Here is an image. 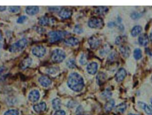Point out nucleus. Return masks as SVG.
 Returning a JSON list of instances; mask_svg holds the SVG:
<instances>
[{
	"mask_svg": "<svg viewBox=\"0 0 152 115\" xmlns=\"http://www.w3.org/2000/svg\"><path fill=\"white\" fill-rule=\"evenodd\" d=\"M67 85L74 92H80L84 87V79L79 73L72 72L69 75L67 79Z\"/></svg>",
	"mask_w": 152,
	"mask_h": 115,
	"instance_id": "f257e3e1",
	"label": "nucleus"
},
{
	"mask_svg": "<svg viewBox=\"0 0 152 115\" xmlns=\"http://www.w3.org/2000/svg\"><path fill=\"white\" fill-rule=\"evenodd\" d=\"M27 40L26 38H22L13 44H12L9 48V51L13 53H16L22 52L27 46Z\"/></svg>",
	"mask_w": 152,
	"mask_h": 115,
	"instance_id": "f03ea898",
	"label": "nucleus"
},
{
	"mask_svg": "<svg viewBox=\"0 0 152 115\" xmlns=\"http://www.w3.org/2000/svg\"><path fill=\"white\" fill-rule=\"evenodd\" d=\"M67 35L65 31L61 30H54L50 31L48 33V36L50 42H55L60 40H61Z\"/></svg>",
	"mask_w": 152,
	"mask_h": 115,
	"instance_id": "7ed1b4c3",
	"label": "nucleus"
},
{
	"mask_svg": "<svg viewBox=\"0 0 152 115\" xmlns=\"http://www.w3.org/2000/svg\"><path fill=\"white\" fill-rule=\"evenodd\" d=\"M66 58V54L65 52L61 49L57 48L54 50L51 55V59L54 63H60L62 62Z\"/></svg>",
	"mask_w": 152,
	"mask_h": 115,
	"instance_id": "20e7f679",
	"label": "nucleus"
},
{
	"mask_svg": "<svg viewBox=\"0 0 152 115\" xmlns=\"http://www.w3.org/2000/svg\"><path fill=\"white\" fill-rule=\"evenodd\" d=\"M104 25L102 19L100 18H92L88 21V26L92 29H100Z\"/></svg>",
	"mask_w": 152,
	"mask_h": 115,
	"instance_id": "39448f33",
	"label": "nucleus"
},
{
	"mask_svg": "<svg viewBox=\"0 0 152 115\" xmlns=\"http://www.w3.org/2000/svg\"><path fill=\"white\" fill-rule=\"evenodd\" d=\"M32 53L37 57H43L46 53V49L42 45H38L32 49Z\"/></svg>",
	"mask_w": 152,
	"mask_h": 115,
	"instance_id": "423d86ee",
	"label": "nucleus"
},
{
	"mask_svg": "<svg viewBox=\"0 0 152 115\" xmlns=\"http://www.w3.org/2000/svg\"><path fill=\"white\" fill-rule=\"evenodd\" d=\"M88 43L93 50L97 49L101 44V40L96 36H92L88 40Z\"/></svg>",
	"mask_w": 152,
	"mask_h": 115,
	"instance_id": "0eeeda50",
	"label": "nucleus"
},
{
	"mask_svg": "<svg viewBox=\"0 0 152 115\" xmlns=\"http://www.w3.org/2000/svg\"><path fill=\"white\" fill-rule=\"evenodd\" d=\"M28 98L30 102L32 103H36L39 101L40 98V92L37 90H33L31 91L29 94Z\"/></svg>",
	"mask_w": 152,
	"mask_h": 115,
	"instance_id": "6e6552de",
	"label": "nucleus"
},
{
	"mask_svg": "<svg viewBox=\"0 0 152 115\" xmlns=\"http://www.w3.org/2000/svg\"><path fill=\"white\" fill-rule=\"evenodd\" d=\"M98 69V64L96 62H91L87 66L86 70L89 74L94 75L96 73Z\"/></svg>",
	"mask_w": 152,
	"mask_h": 115,
	"instance_id": "1a4fd4ad",
	"label": "nucleus"
},
{
	"mask_svg": "<svg viewBox=\"0 0 152 115\" xmlns=\"http://www.w3.org/2000/svg\"><path fill=\"white\" fill-rule=\"evenodd\" d=\"M127 76V72L125 69L120 68L115 75V80L118 83H121Z\"/></svg>",
	"mask_w": 152,
	"mask_h": 115,
	"instance_id": "9d476101",
	"label": "nucleus"
},
{
	"mask_svg": "<svg viewBox=\"0 0 152 115\" xmlns=\"http://www.w3.org/2000/svg\"><path fill=\"white\" fill-rule=\"evenodd\" d=\"M38 81H39V84L43 87H45V88L49 87L50 85L52 84V80H50L48 77L45 76H41L39 78Z\"/></svg>",
	"mask_w": 152,
	"mask_h": 115,
	"instance_id": "9b49d317",
	"label": "nucleus"
},
{
	"mask_svg": "<svg viewBox=\"0 0 152 115\" xmlns=\"http://www.w3.org/2000/svg\"><path fill=\"white\" fill-rule=\"evenodd\" d=\"M72 15V11L69 8H64L61 9L59 13V16L62 19H67L70 18Z\"/></svg>",
	"mask_w": 152,
	"mask_h": 115,
	"instance_id": "f8f14e48",
	"label": "nucleus"
},
{
	"mask_svg": "<svg viewBox=\"0 0 152 115\" xmlns=\"http://www.w3.org/2000/svg\"><path fill=\"white\" fill-rule=\"evenodd\" d=\"M33 63V60L31 57H26L21 62L20 64V68L22 70H25L27 68L30 67Z\"/></svg>",
	"mask_w": 152,
	"mask_h": 115,
	"instance_id": "ddd939ff",
	"label": "nucleus"
},
{
	"mask_svg": "<svg viewBox=\"0 0 152 115\" xmlns=\"http://www.w3.org/2000/svg\"><path fill=\"white\" fill-rule=\"evenodd\" d=\"M120 52L121 55L123 56V57H124L125 59L129 57L131 54L130 48L127 45H123L121 46L120 48Z\"/></svg>",
	"mask_w": 152,
	"mask_h": 115,
	"instance_id": "4468645a",
	"label": "nucleus"
},
{
	"mask_svg": "<svg viewBox=\"0 0 152 115\" xmlns=\"http://www.w3.org/2000/svg\"><path fill=\"white\" fill-rule=\"evenodd\" d=\"M26 13L29 16H34L37 14L39 11V7L38 6H27L26 8Z\"/></svg>",
	"mask_w": 152,
	"mask_h": 115,
	"instance_id": "2eb2a0df",
	"label": "nucleus"
},
{
	"mask_svg": "<svg viewBox=\"0 0 152 115\" xmlns=\"http://www.w3.org/2000/svg\"><path fill=\"white\" fill-rule=\"evenodd\" d=\"M64 43L70 47H76L78 45L79 40L76 37H70L66 39L64 41Z\"/></svg>",
	"mask_w": 152,
	"mask_h": 115,
	"instance_id": "dca6fc26",
	"label": "nucleus"
},
{
	"mask_svg": "<svg viewBox=\"0 0 152 115\" xmlns=\"http://www.w3.org/2000/svg\"><path fill=\"white\" fill-rule=\"evenodd\" d=\"M138 41L140 45L146 47L148 45V44L149 42V38L147 34H142L139 35V38H138Z\"/></svg>",
	"mask_w": 152,
	"mask_h": 115,
	"instance_id": "f3484780",
	"label": "nucleus"
},
{
	"mask_svg": "<svg viewBox=\"0 0 152 115\" xmlns=\"http://www.w3.org/2000/svg\"><path fill=\"white\" fill-rule=\"evenodd\" d=\"M46 104L45 102H41L39 104L33 106V108L36 113H42L46 110Z\"/></svg>",
	"mask_w": 152,
	"mask_h": 115,
	"instance_id": "a211bd4d",
	"label": "nucleus"
},
{
	"mask_svg": "<svg viewBox=\"0 0 152 115\" xmlns=\"http://www.w3.org/2000/svg\"><path fill=\"white\" fill-rule=\"evenodd\" d=\"M142 30H143V28L140 25H136V26H134L132 28L131 31V34L132 37H137L138 35H139L141 34Z\"/></svg>",
	"mask_w": 152,
	"mask_h": 115,
	"instance_id": "6ab92c4d",
	"label": "nucleus"
},
{
	"mask_svg": "<svg viewBox=\"0 0 152 115\" xmlns=\"http://www.w3.org/2000/svg\"><path fill=\"white\" fill-rule=\"evenodd\" d=\"M106 79V75L102 72H99L96 76L97 83L100 85L103 84L105 82Z\"/></svg>",
	"mask_w": 152,
	"mask_h": 115,
	"instance_id": "aec40b11",
	"label": "nucleus"
},
{
	"mask_svg": "<svg viewBox=\"0 0 152 115\" xmlns=\"http://www.w3.org/2000/svg\"><path fill=\"white\" fill-rule=\"evenodd\" d=\"M137 104H138L139 106L141 109H143L146 114H147L148 115H152V110L147 104H146L145 103L142 102H139Z\"/></svg>",
	"mask_w": 152,
	"mask_h": 115,
	"instance_id": "412c9836",
	"label": "nucleus"
},
{
	"mask_svg": "<svg viewBox=\"0 0 152 115\" xmlns=\"http://www.w3.org/2000/svg\"><path fill=\"white\" fill-rule=\"evenodd\" d=\"M111 46L108 44H106L102 47V48L99 50V54L101 56H105L111 51Z\"/></svg>",
	"mask_w": 152,
	"mask_h": 115,
	"instance_id": "4be33fe9",
	"label": "nucleus"
},
{
	"mask_svg": "<svg viewBox=\"0 0 152 115\" xmlns=\"http://www.w3.org/2000/svg\"><path fill=\"white\" fill-rule=\"evenodd\" d=\"M115 100H108L106 104H105V106H104V109L106 111V112H109V111H111L115 107Z\"/></svg>",
	"mask_w": 152,
	"mask_h": 115,
	"instance_id": "5701e85b",
	"label": "nucleus"
},
{
	"mask_svg": "<svg viewBox=\"0 0 152 115\" xmlns=\"http://www.w3.org/2000/svg\"><path fill=\"white\" fill-rule=\"evenodd\" d=\"M60 71V68L58 66H51L47 68L46 69V72L51 75H56L58 74Z\"/></svg>",
	"mask_w": 152,
	"mask_h": 115,
	"instance_id": "b1692460",
	"label": "nucleus"
},
{
	"mask_svg": "<svg viewBox=\"0 0 152 115\" xmlns=\"http://www.w3.org/2000/svg\"><path fill=\"white\" fill-rule=\"evenodd\" d=\"M108 11V8L105 6H100L96 7L95 10V12L99 15L105 14Z\"/></svg>",
	"mask_w": 152,
	"mask_h": 115,
	"instance_id": "393cba45",
	"label": "nucleus"
},
{
	"mask_svg": "<svg viewBox=\"0 0 152 115\" xmlns=\"http://www.w3.org/2000/svg\"><path fill=\"white\" fill-rule=\"evenodd\" d=\"M51 19H52L46 17V16H43V17L40 18L39 20V24L41 26H48L51 23Z\"/></svg>",
	"mask_w": 152,
	"mask_h": 115,
	"instance_id": "a878e982",
	"label": "nucleus"
},
{
	"mask_svg": "<svg viewBox=\"0 0 152 115\" xmlns=\"http://www.w3.org/2000/svg\"><path fill=\"white\" fill-rule=\"evenodd\" d=\"M52 105L54 110H58L61 107V100L59 98H55L52 101Z\"/></svg>",
	"mask_w": 152,
	"mask_h": 115,
	"instance_id": "bb28decb",
	"label": "nucleus"
},
{
	"mask_svg": "<svg viewBox=\"0 0 152 115\" xmlns=\"http://www.w3.org/2000/svg\"><path fill=\"white\" fill-rule=\"evenodd\" d=\"M127 104L125 103H121L119 105H118L115 107V110L116 112L117 113H123L125 112V111L127 109Z\"/></svg>",
	"mask_w": 152,
	"mask_h": 115,
	"instance_id": "cd10ccee",
	"label": "nucleus"
},
{
	"mask_svg": "<svg viewBox=\"0 0 152 115\" xmlns=\"http://www.w3.org/2000/svg\"><path fill=\"white\" fill-rule=\"evenodd\" d=\"M133 56H134V59L137 60H139L140 59H141L143 54H142V51L141 49H140V48L135 49V50H134Z\"/></svg>",
	"mask_w": 152,
	"mask_h": 115,
	"instance_id": "c85d7f7f",
	"label": "nucleus"
},
{
	"mask_svg": "<svg viewBox=\"0 0 152 115\" xmlns=\"http://www.w3.org/2000/svg\"><path fill=\"white\" fill-rule=\"evenodd\" d=\"M66 65L69 69H74L76 67V60L73 58H70L66 61Z\"/></svg>",
	"mask_w": 152,
	"mask_h": 115,
	"instance_id": "c756f323",
	"label": "nucleus"
},
{
	"mask_svg": "<svg viewBox=\"0 0 152 115\" xmlns=\"http://www.w3.org/2000/svg\"><path fill=\"white\" fill-rule=\"evenodd\" d=\"M112 95V92L109 90H105L104 92H102V93L101 94V96L105 100H110V98H111Z\"/></svg>",
	"mask_w": 152,
	"mask_h": 115,
	"instance_id": "7c9ffc66",
	"label": "nucleus"
},
{
	"mask_svg": "<svg viewBox=\"0 0 152 115\" xmlns=\"http://www.w3.org/2000/svg\"><path fill=\"white\" fill-rule=\"evenodd\" d=\"M125 41V37L124 36H119L115 39V43L116 45H119L122 44Z\"/></svg>",
	"mask_w": 152,
	"mask_h": 115,
	"instance_id": "2f4dec72",
	"label": "nucleus"
},
{
	"mask_svg": "<svg viewBox=\"0 0 152 115\" xmlns=\"http://www.w3.org/2000/svg\"><path fill=\"white\" fill-rule=\"evenodd\" d=\"M79 62L81 65H85L87 64L88 62V59H87V57L85 55V54H81V55L80 56V59H79Z\"/></svg>",
	"mask_w": 152,
	"mask_h": 115,
	"instance_id": "473e14b6",
	"label": "nucleus"
},
{
	"mask_svg": "<svg viewBox=\"0 0 152 115\" xmlns=\"http://www.w3.org/2000/svg\"><path fill=\"white\" fill-rule=\"evenodd\" d=\"M73 31H74V33H76V34H81L82 33H83V32H84L83 28L80 25H76L74 28Z\"/></svg>",
	"mask_w": 152,
	"mask_h": 115,
	"instance_id": "72a5a7b5",
	"label": "nucleus"
},
{
	"mask_svg": "<svg viewBox=\"0 0 152 115\" xmlns=\"http://www.w3.org/2000/svg\"><path fill=\"white\" fill-rule=\"evenodd\" d=\"M21 7L20 6H10L8 8L9 12L11 13H15L20 11Z\"/></svg>",
	"mask_w": 152,
	"mask_h": 115,
	"instance_id": "f704fd0d",
	"label": "nucleus"
},
{
	"mask_svg": "<svg viewBox=\"0 0 152 115\" xmlns=\"http://www.w3.org/2000/svg\"><path fill=\"white\" fill-rule=\"evenodd\" d=\"M4 115H19V111L16 109H10L6 111Z\"/></svg>",
	"mask_w": 152,
	"mask_h": 115,
	"instance_id": "c9c22d12",
	"label": "nucleus"
},
{
	"mask_svg": "<svg viewBox=\"0 0 152 115\" xmlns=\"http://www.w3.org/2000/svg\"><path fill=\"white\" fill-rule=\"evenodd\" d=\"M117 58V53L116 52H112V53H111L108 56V60L109 61H114Z\"/></svg>",
	"mask_w": 152,
	"mask_h": 115,
	"instance_id": "e433bc0d",
	"label": "nucleus"
},
{
	"mask_svg": "<svg viewBox=\"0 0 152 115\" xmlns=\"http://www.w3.org/2000/svg\"><path fill=\"white\" fill-rule=\"evenodd\" d=\"M27 18L26 16H22L18 19V20H17V23L22 24V23H24L27 20Z\"/></svg>",
	"mask_w": 152,
	"mask_h": 115,
	"instance_id": "4c0bfd02",
	"label": "nucleus"
},
{
	"mask_svg": "<svg viewBox=\"0 0 152 115\" xmlns=\"http://www.w3.org/2000/svg\"><path fill=\"white\" fill-rule=\"evenodd\" d=\"M131 18L132 19H134V20H136V19H139L140 17H141V14H139V13H133L132 14H131Z\"/></svg>",
	"mask_w": 152,
	"mask_h": 115,
	"instance_id": "58836bf2",
	"label": "nucleus"
},
{
	"mask_svg": "<svg viewBox=\"0 0 152 115\" xmlns=\"http://www.w3.org/2000/svg\"><path fill=\"white\" fill-rule=\"evenodd\" d=\"M54 115H66V113H65V111L64 110H57Z\"/></svg>",
	"mask_w": 152,
	"mask_h": 115,
	"instance_id": "ea45409f",
	"label": "nucleus"
},
{
	"mask_svg": "<svg viewBox=\"0 0 152 115\" xmlns=\"http://www.w3.org/2000/svg\"><path fill=\"white\" fill-rule=\"evenodd\" d=\"M49 10L50 11H57L60 10V7H50L48 8Z\"/></svg>",
	"mask_w": 152,
	"mask_h": 115,
	"instance_id": "a19ab883",
	"label": "nucleus"
},
{
	"mask_svg": "<svg viewBox=\"0 0 152 115\" xmlns=\"http://www.w3.org/2000/svg\"><path fill=\"white\" fill-rule=\"evenodd\" d=\"M67 106H68L69 107H74L75 104L74 103V102H69L68 103V105Z\"/></svg>",
	"mask_w": 152,
	"mask_h": 115,
	"instance_id": "79ce46f5",
	"label": "nucleus"
},
{
	"mask_svg": "<svg viewBox=\"0 0 152 115\" xmlns=\"http://www.w3.org/2000/svg\"><path fill=\"white\" fill-rule=\"evenodd\" d=\"M108 27H109V28H113L115 26V23L113 22H110L109 23H108Z\"/></svg>",
	"mask_w": 152,
	"mask_h": 115,
	"instance_id": "37998d69",
	"label": "nucleus"
},
{
	"mask_svg": "<svg viewBox=\"0 0 152 115\" xmlns=\"http://www.w3.org/2000/svg\"><path fill=\"white\" fill-rule=\"evenodd\" d=\"M118 29H119V30L121 32L124 31V26L123 25H119V26H118Z\"/></svg>",
	"mask_w": 152,
	"mask_h": 115,
	"instance_id": "c03bdc74",
	"label": "nucleus"
},
{
	"mask_svg": "<svg viewBox=\"0 0 152 115\" xmlns=\"http://www.w3.org/2000/svg\"><path fill=\"white\" fill-rule=\"evenodd\" d=\"M7 10L6 6H0V12H3Z\"/></svg>",
	"mask_w": 152,
	"mask_h": 115,
	"instance_id": "a18cd8bd",
	"label": "nucleus"
},
{
	"mask_svg": "<svg viewBox=\"0 0 152 115\" xmlns=\"http://www.w3.org/2000/svg\"><path fill=\"white\" fill-rule=\"evenodd\" d=\"M4 69H5V68L4 67H0V73H2Z\"/></svg>",
	"mask_w": 152,
	"mask_h": 115,
	"instance_id": "49530a36",
	"label": "nucleus"
},
{
	"mask_svg": "<svg viewBox=\"0 0 152 115\" xmlns=\"http://www.w3.org/2000/svg\"><path fill=\"white\" fill-rule=\"evenodd\" d=\"M3 39V34L1 32H0V41H2Z\"/></svg>",
	"mask_w": 152,
	"mask_h": 115,
	"instance_id": "de8ad7c7",
	"label": "nucleus"
},
{
	"mask_svg": "<svg viewBox=\"0 0 152 115\" xmlns=\"http://www.w3.org/2000/svg\"><path fill=\"white\" fill-rule=\"evenodd\" d=\"M149 40H150V41L152 42V32L150 33V34Z\"/></svg>",
	"mask_w": 152,
	"mask_h": 115,
	"instance_id": "09e8293b",
	"label": "nucleus"
},
{
	"mask_svg": "<svg viewBox=\"0 0 152 115\" xmlns=\"http://www.w3.org/2000/svg\"><path fill=\"white\" fill-rule=\"evenodd\" d=\"M150 106H151V110H152V98H150Z\"/></svg>",
	"mask_w": 152,
	"mask_h": 115,
	"instance_id": "8fccbe9b",
	"label": "nucleus"
},
{
	"mask_svg": "<svg viewBox=\"0 0 152 115\" xmlns=\"http://www.w3.org/2000/svg\"><path fill=\"white\" fill-rule=\"evenodd\" d=\"M128 115H137V114H131H131H129Z\"/></svg>",
	"mask_w": 152,
	"mask_h": 115,
	"instance_id": "3c124183",
	"label": "nucleus"
},
{
	"mask_svg": "<svg viewBox=\"0 0 152 115\" xmlns=\"http://www.w3.org/2000/svg\"><path fill=\"white\" fill-rule=\"evenodd\" d=\"M1 46H2V45H1V42H0V48L1 47Z\"/></svg>",
	"mask_w": 152,
	"mask_h": 115,
	"instance_id": "603ef678",
	"label": "nucleus"
},
{
	"mask_svg": "<svg viewBox=\"0 0 152 115\" xmlns=\"http://www.w3.org/2000/svg\"><path fill=\"white\" fill-rule=\"evenodd\" d=\"M151 81H152V76H151Z\"/></svg>",
	"mask_w": 152,
	"mask_h": 115,
	"instance_id": "864d4df0",
	"label": "nucleus"
}]
</instances>
